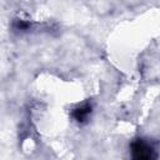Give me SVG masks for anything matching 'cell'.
<instances>
[{"instance_id":"1","label":"cell","mask_w":160,"mask_h":160,"mask_svg":"<svg viewBox=\"0 0 160 160\" xmlns=\"http://www.w3.org/2000/svg\"><path fill=\"white\" fill-rule=\"evenodd\" d=\"M158 156V148L151 140L138 138L131 141L130 160H156Z\"/></svg>"},{"instance_id":"2","label":"cell","mask_w":160,"mask_h":160,"mask_svg":"<svg viewBox=\"0 0 160 160\" xmlns=\"http://www.w3.org/2000/svg\"><path fill=\"white\" fill-rule=\"evenodd\" d=\"M91 111H92V106L89 102H85V104L79 105L78 108H75L71 112V116L76 122L82 124V122L88 121L89 116L91 115Z\"/></svg>"}]
</instances>
